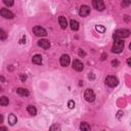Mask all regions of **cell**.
<instances>
[{"label":"cell","mask_w":131,"mask_h":131,"mask_svg":"<svg viewBox=\"0 0 131 131\" xmlns=\"http://www.w3.org/2000/svg\"><path fill=\"white\" fill-rule=\"evenodd\" d=\"M130 36V30L128 29H120V30H117L115 33H114V40L116 39H120V40H123L124 38H127Z\"/></svg>","instance_id":"1"},{"label":"cell","mask_w":131,"mask_h":131,"mask_svg":"<svg viewBox=\"0 0 131 131\" xmlns=\"http://www.w3.org/2000/svg\"><path fill=\"white\" fill-rule=\"evenodd\" d=\"M124 41L123 40H120V39H116L115 40V43L113 45V49L112 51L114 53H121L124 49Z\"/></svg>","instance_id":"2"},{"label":"cell","mask_w":131,"mask_h":131,"mask_svg":"<svg viewBox=\"0 0 131 131\" xmlns=\"http://www.w3.org/2000/svg\"><path fill=\"white\" fill-rule=\"evenodd\" d=\"M105 84L110 87H116L119 84V80L115 76H107L105 78Z\"/></svg>","instance_id":"3"},{"label":"cell","mask_w":131,"mask_h":131,"mask_svg":"<svg viewBox=\"0 0 131 131\" xmlns=\"http://www.w3.org/2000/svg\"><path fill=\"white\" fill-rule=\"evenodd\" d=\"M84 98L88 102H93L94 99H95V94H94L93 90L92 89H86L85 93H84Z\"/></svg>","instance_id":"4"},{"label":"cell","mask_w":131,"mask_h":131,"mask_svg":"<svg viewBox=\"0 0 131 131\" xmlns=\"http://www.w3.org/2000/svg\"><path fill=\"white\" fill-rule=\"evenodd\" d=\"M33 33H34L36 36H38V37H45V36L47 35L46 30H45L44 28H42V27H39V26L33 28Z\"/></svg>","instance_id":"5"},{"label":"cell","mask_w":131,"mask_h":131,"mask_svg":"<svg viewBox=\"0 0 131 131\" xmlns=\"http://www.w3.org/2000/svg\"><path fill=\"white\" fill-rule=\"evenodd\" d=\"M0 15L3 16L4 18H9V19L13 18V16H14V14L10 10H8L7 8H1L0 9Z\"/></svg>","instance_id":"6"},{"label":"cell","mask_w":131,"mask_h":131,"mask_svg":"<svg viewBox=\"0 0 131 131\" xmlns=\"http://www.w3.org/2000/svg\"><path fill=\"white\" fill-rule=\"evenodd\" d=\"M92 5H93V7H94L96 10H99V11H102V10L105 8L104 3H103V1H101V0H93V1H92Z\"/></svg>","instance_id":"7"},{"label":"cell","mask_w":131,"mask_h":131,"mask_svg":"<svg viewBox=\"0 0 131 131\" xmlns=\"http://www.w3.org/2000/svg\"><path fill=\"white\" fill-rule=\"evenodd\" d=\"M89 13H90V8H89V6H87V5H82V6L80 7V9H79V14H80L82 17H86Z\"/></svg>","instance_id":"8"},{"label":"cell","mask_w":131,"mask_h":131,"mask_svg":"<svg viewBox=\"0 0 131 131\" xmlns=\"http://www.w3.org/2000/svg\"><path fill=\"white\" fill-rule=\"evenodd\" d=\"M73 68H74V70H76L77 72H81V71H83L84 66H83L82 61H80L79 59H75V60L73 61Z\"/></svg>","instance_id":"9"},{"label":"cell","mask_w":131,"mask_h":131,"mask_svg":"<svg viewBox=\"0 0 131 131\" xmlns=\"http://www.w3.org/2000/svg\"><path fill=\"white\" fill-rule=\"evenodd\" d=\"M38 46L42 47L43 49H48V48L50 47V43H49V41L46 40V39H40V40L38 41Z\"/></svg>","instance_id":"10"},{"label":"cell","mask_w":131,"mask_h":131,"mask_svg":"<svg viewBox=\"0 0 131 131\" xmlns=\"http://www.w3.org/2000/svg\"><path fill=\"white\" fill-rule=\"evenodd\" d=\"M70 56L68 55V54H62L61 56H60V64L62 66V67H67V66H69V63H70Z\"/></svg>","instance_id":"11"},{"label":"cell","mask_w":131,"mask_h":131,"mask_svg":"<svg viewBox=\"0 0 131 131\" xmlns=\"http://www.w3.org/2000/svg\"><path fill=\"white\" fill-rule=\"evenodd\" d=\"M58 23H59V26L61 29H67L68 27V21H67V18L64 16H59L58 17Z\"/></svg>","instance_id":"12"},{"label":"cell","mask_w":131,"mask_h":131,"mask_svg":"<svg viewBox=\"0 0 131 131\" xmlns=\"http://www.w3.org/2000/svg\"><path fill=\"white\" fill-rule=\"evenodd\" d=\"M16 122H17L16 116L13 115V114H10V115L8 116V123H9V125H10V126H13V125H15Z\"/></svg>","instance_id":"13"},{"label":"cell","mask_w":131,"mask_h":131,"mask_svg":"<svg viewBox=\"0 0 131 131\" xmlns=\"http://www.w3.org/2000/svg\"><path fill=\"white\" fill-rule=\"evenodd\" d=\"M70 28L73 31H78V29H79V23L77 20H75V19H71V21H70Z\"/></svg>","instance_id":"14"},{"label":"cell","mask_w":131,"mask_h":131,"mask_svg":"<svg viewBox=\"0 0 131 131\" xmlns=\"http://www.w3.org/2000/svg\"><path fill=\"white\" fill-rule=\"evenodd\" d=\"M32 61L35 64H41V62H42V56L40 54H35L33 56V58H32Z\"/></svg>","instance_id":"15"},{"label":"cell","mask_w":131,"mask_h":131,"mask_svg":"<svg viewBox=\"0 0 131 131\" xmlns=\"http://www.w3.org/2000/svg\"><path fill=\"white\" fill-rule=\"evenodd\" d=\"M27 111H28V113H29L31 116H36V114H37L36 107H35L34 105H31V104L27 106Z\"/></svg>","instance_id":"16"},{"label":"cell","mask_w":131,"mask_h":131,"mask_svg":"<svg viewBox=\"0 0 131 131\" xmlns=\"http://www.w3.org/2000/svg\"><path fill=\"white\" fill-rule=\"evenodd\" d=\"M16 92L19 94V95H21V96H29V91L27 90V89H25V88H17L16 89Z\"/></svg>","instance_id":"17"},{"label":"cell","mask_w":131,"mask_h":131,"mask_svg":"<svg viewBox=\"0 0 131 131\" xmlns=\"http://www.w3.org/2000/svg\"><path fill=\"white\" fill-rule=\"evenodd\" d=\"M80 129L82 131H90V125L86 122H82L80 124Z\"/></svg>","instance_id":"18"},{"label":"cell","mask_w":131,"mask_h":131,"mask_svg":"<svg viewBox=\"0 0 131 131\" xmlns=\"http://www.w3.org/2000/svg\"><path fill=\"white\" fill-rule=\"evenodd\" d=\"M8 103H9L8 97H6V96H1V97H0V104H1V105L5 106V105H8Z\"/></svg>","instance_id":"19"},{"label":"cell","mask_w":131,"mask_h":131,"mask_svg":"<svg viewBox=\"0 0 131 131\" xmlns=\"http://www.w3.org/2000/svg\"><path fill=\"white\" fill-rule=\"evenodd\" d=\"M6 38H7L6 32H5L4 30L0 29V39H1V40H6Z\"/></svg>","instance_id":"20"},{"label":"cell","mask_w":131,"mask_h":131,"mask_svg":"<svg viewBox=\"0 0 131 131\" xmlns=\"http://www.w3.org/2000/svg\"><path fill=\"white\" fill-rule=\"evenodd\" d=\"M95 30L96 31H98V33H104V31H105V28L103 27V26H96L95 27Z\"/></svg>","instance_id":"21"},{"label":"cell","mask_w":131,"mask_h":131,"mask_svg":"<svg viewBox=\"0 0 131 131\" xmlns=\"http://www.w3.org/2000/svg\"><path fill=\"white\" fill-rule=\"evenodd\" d=\"M68 106H69V108H74L75 107V102H74V100H69V102H68Z\"/></svg>","instance_id":"22"},{"label":"cell","mask_w":131,"mask_h":131,"mask_svg":"<svg viewBox=\"0 0 131 131\" xmlns=\"http://www.w3.org/2000/svg\"><path fill=\"white\" fill-rule=\"evenodd\" d=\"M3 3L5 5H7V6H12L13 5V1H11V0H4Z\"/></svg>","instance_id":"23"},{"label":"cell","mask_w":131,"mask_h":131,"mask_svg":"<svg viewBox=\"0 0 131 131\" xmlns=\"http://www.w3.org/2000/svg\"><path fill=\"white\" fill-rule=\"evenodd\" d=\"M112 66H113V67H118V66H119V61H118L117 59L112 60Z\"/></svg>","instance_id":"24"},{"label":"cell","mask_w":131,"mask_h":131,"mask_svg":"<svg viewBox=\"0 0 131 131\" xmlns=\"http://www.w3.org/2000/svg\"><path fill=\"white\" fill-rule=\"evenodd\" d=\"M20 80H21V82H25V81L27 80V76H26L25 74H21V75H20Z\"/></svg>","instance_id":"25"},{"label":"cell","mask_w":131,"mask_h":131,"mask_svg":"<svg viewBox=\"0 0 131 131\" xmlns=\"http://www.w3.org/2000/svg\"><path fill=\"white\" fill-rule=\"evenodd\" d=\"M85 54H86V53H85L84 50H82V49L79 50V55H80V56H85Z\"/></svg>","instance_id":"26"},{"label":"cell","mask_w":131,"mask_h":131,"mask_svg":"<svg viewBox=\"0 0 131 131\" xmlns=\"http://www.w3.org/2000/svg\"><path fill=\"white\" fill-rule=\"evenodd\" d=\"M106 57H107V55H106L105 53H102V54H101V60H104Z\"/></svg>","instance_id":"27"},{"label":"cell","mask_w":131,"mask_h":131,"mask_svg":"<svg viewBox=\"0 0 131 131\" xmlns=\"http://www.w3.org/2000/svg\"><path fill=\"white\" fill-rule=\"evenodd\" d=\"M122 114H123V112H118L117 118H118V119H121V116H122Z\"/></svg>","instance_id":"28"},{"label":"cell","mask_w":131,"mask_h":131,"mask_svg":"<svg viewBox=\"0 0 131 131\" xmlns=\"http://www.w3.org/2000/svg\"><path fill=\"white\" fill-rule=\"evenodd\" d=\"M0 131H7V129L4 126H0Z\"/></svg>","instance_id":"29"},{"label":"cell","mask_w":131,"mask_h":131,"mask_svg":"<svg viewBox=\"0 0 131 131\" xmlns=\"http://www.w3.org/2000/svg\"><path fill=\"white\" fill-rule=\"evenodd\" d=\"M130 2H122V6H126V5H129Z\"/></svg>","instance_id":"30"},{"label":"cell","mask_w":131,"mask_h":131,"mask_svg":"<svg viewBox=\"0 0 131 131\" xmlns=\"http://www.w3.org/2000/svg\"><path fill=\"white\" fill-rule=\"evenodd\" d=\"M127 63H128V66H129V67H131V59H130V58H128V59H127Z\"/></svg>","instance_id":"31"},{"label":"cell","mask_w":131,"mask_h":131,"mask_svg":"<svg viewBox=\"0 0 131 131\" xmlns=\"http://www.w3.org/2000/svg\"><path fill=\"white\" fill-rule=\"evenodd\" d=\"M0 81H2V82H5V78H4V77H2V76H0Z\"/></svg>","instance_id":"32"},{"label":"cell","mask_w":131,"mask_h":131,"mask_svg":"<svg viewBox=\"0 0 131 131\" xmlns=\"http://www.w3.org/2000/svg\"><path fill=\"white\" fill-rule=\"evenodd\" d=\"M2 122H3V116L0 115V123H2Z\"/></svg>","instance_id":"33"},{"label":"cell","mask_w":131,"mask_h":131,"mask_svg":"<svg viewBox=\"0 0 131 131\" xmlns=\"http://www.w3.org/2000/svg\"><path fill=\"white\" fill-rule=\"evenodd\" d=\"M88 77H89V79H94V76L93 75H89Z\"/></svg>","instance_id":"34"},{"label":"cell","mask_w":131,"mask_h":131,"mask_svg":"<svg viewBox=\"0 0 131 131\" xmlns=\"http://www.w3.org/2000/svg\"><path fill=\"white\" fill-rule=\"evenodd\" d=\"M53 128H54V126H51V128H50V130H49V131H53Z\"/></svg>","instance_id":"35"},{"label":"cell","mask_w":131,"mask_h":131,"mask_svg":"<svg viewBox=\"0 0 131 131\" xmlns=\"http://www.w3.org/2000/svg\"><path fill=\"white\" fill-rule=\"evenodd\" d=\"M0 91H2V88H1V87H0Z\"/></svg>","instance_id":"36"}]
</instances>
